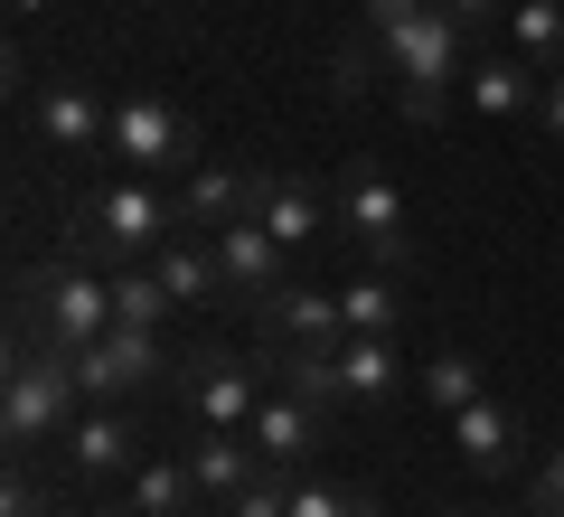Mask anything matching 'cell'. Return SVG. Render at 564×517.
<instances>
[{
  "label": "cell",
  "mask_w": 564,
  "mask_h": 517,
  "mask_svg": "<svg viewBox=\"0 0 564 517\" xmlns=\"http://www.w3.org/2000/svg\"><path fill=\"white\" fill-rule=\"evenodd\" d=\"M170 236H188V217H180V198H170V189H151V180H113V189H95V198L66 207V255L95 263V273L151 263Z\"/></svg>",
  "instance_id": "1"
},
{
  "label": "cell",
  "mask_w": 564,
  "mask_h": 517,
  "mask_svg": "<svg viewBox=\"0 0 564 517\" xmlns=\"http://www.w3.org/2000/svg\"><path fill=\"white\" fill-rule=\"evenodd\" d=\"M470 57H480V39L452 20L443 0H423L414 20L395 29V47H386V85H395V114H404V122H443L452 104H462Z\"/></svg>",
  "instance_id": "2"
},
{
  "label": "cell",
  "mask_w": 564,
  "mask_h": 517,
  "mask_svg": "<svg viewBox=\"0 0 564 517\" xmlns=\"http://www.w3.org/2000/svg\"><path fill=\"white\" fill-rule=\"evenodd\" d=\"M104 330H113V273H95V263H76V255L20 273V338L76 358V348H95Z\"/></svg>",
  "instance_id": "3"
},
{
  "label": "cell",
  "mask_w": 564,
  "mask_h": 517,
  "mask_svg": "<svg viewBox=\"0 0 564 517\" xmlns=\"http://www.w3.org/2000/svg\"><path fill=\"white\" fill-rule=\"evenodd\" d=\"M76 414H85L76 358H66V348H39V338H20V348H10V377H0V423H10V442H20V452L66 442V423H76Z\"/></svg>",
  "instance_id": "4"
},
{
  "label": "cell",
  "mask_w": 564,
  "mask_h": 517,
  "mask_svg": "<svg viewBox=\"0 0 564 517\" xmlns=\"http://www.w3.org/2000/svg\"><path fill=\"white\" fill-rule=\"evenodd\" d=\"M329 226H339L348 255L377 263V273H404V263H414V217H404L395 180L367 170V160H348V170H339V189H329Z\"/></svg>",
  "instance_id": "5"
},
{
  "label": "cell",
  "mask_w": 564,
  "mask_h": 517,
  "mask_svg": "<svg viewBox=\"0 0 564 517\" xmlns=\"http://www.w3.org/2000/svg\"><path fill=\"white\" fill-rule=\"evenodd\" d=\"M104 151H113L132 180H170V170H198L207 141H198V122H188L180 104H161V95H122V104H113V132H104Z\"/></svg>",
  "instance_id": "6"
},
{
  "label": "cell",
  "mask_w": 564,
  "mask_h": 517,
  "mask_svg": "<svg viewBox=\"0 0 564 517\" xmlns=\"http://www.w3.org/2000/svg\"><path fill=\"white\" fill-rule=\"evenodd\" d=\"M161 377H170L161 330H132V320H113L95 348H76V386H85V405H132V396H151Z\"/></svg>",
  "instance_id": "7"
},
{
  "label": "cell",
  "mask_w": 564,
  "mask_h": 517,
  "mask_svg": "<svg viewBox=\"0 0 564 517\" xmlns=\"http://www.w3.org/2000/svg\"><path fill=\"white\" fill-rule=\"evenodd\" d=\"M180 405L198 414V433H245L254 405H263V377H254L245 358H226V348H217V358L198 348V358L180 367Z\"/></svg>",
  "instance_id": "8"
},
{
  "label": "cell",
  "mask_w": 564,
  "mask_h": 517,
  "mask_svg": "<svg viewBox=\"0 0 564 517\" xmlns=\"http://www.w3.org/2000/svg\"><path fill=\"white\" fill-rule=\"evenodd\" d=\"M29 122H39L47 151H104V132H113V104L95 95V76H47L39 95H29Z\"/></svg>",
  "instance_id": "9"
},
{
  "label": "cell",
  "mask_w": 564,
  "mask_h": 517,
  "mask_svg": "<svg viewBox=\"0 0 564 517\" xmlns=\"http://www.w3.org/2000/svg\"><path fill=\"white\" fill-rule=\"evenodd\" d=\"M254 320H263V358H282V348H339V338H348L339 292H311V282H282V292H263Z\"/></svg>",
  "instance_id": "10"
},
{
  "label": "cell",
  "mask_w": 564,
  "mask_h": 517,
  "mask_svg": "<svg viewBox=\"0 0 564 517\" xmlns=\"http://www.w3.org/2000/svg\"><path fill=\"white\" fill-rule=\"evenodd\" d=\"M207 245H217L226 301H263V292H282V255H292V245H282L263 217H236V226H217Z\"/></svg>",
  "instance_id": "11"
},
{
  "label": "cell",
  "mask_w": 564,
  "mask_h": 517,
  "mask_svg": "<svg viewBox=\"0 0 564 517\" xmlns=\"http://www.w3.org/2000/svg\"><path fill=\"white\" fill-rule=\"evenodd\" d=\"M518 442H527V423H518V405H508V396H470L462 414H452V452H462L480 480L518 471Z\"/></svg>",
  "instance_id": "12"
},
{
  "label": "cell",
  "mask_w": 564,
  "mask_h": 517,
  "mask_svg": "<svg viewBox=\"0 0 564 517\" xmlns=\"http://www.w3.org/2000/svg\"><path fill=\"white\" fill-rule=\"evenodd\" d=\"M245 433H254V452L273 461V471H302V461L321 452V433H329V405H311V396H292V386H282V396L254 405V423H245Z\"/></svg>",
  "instance_id": "13"
},
{
  "label": "cell",
  "mask_w": 564,
  "mask_h": 517,
  "mask_svg": "<svg viewBox=\"0 0 564 517\" xmlns=\"http://www.w3.org/2000/svg\"><path fill=\"white\" fill-rule=\"evenodd\" d=\"M536 95H545V76L518 57V47H489V57H470V76H462V104L480 122H518V114H536Z\"/></svg>",
  "instance_id": "14"
},
{
  "label": "cell",
  "mask_w": 564,
  "mask_h": 517,
  "mask_svg": "<svg viewBox=\"0 0 564 517\" xmlns=\"http://www.w3.org/2000/svg\"><path fill=\"white\" fill-rule=\"evenodd\" d=\"M180 217H188V236H217V226L254 217V170H217V160H198L188 189H180Z\"/></svg>",
  "instance_id": "15"
},
{
  "label": "cell",
  "mask_w": 564,
  "mask_h": 517,
  "mask_svg": "<svg viewBox=\"0 0 564 517\" xmlns=\"http://www.w3.org/2000/svg\"><path fill=\"white\" fill-rule=\"evenodd\" d=\"M273 461L254 452V433H198V452H188V480H198L207 508H226V498L245 489V480H263Z\"/></svg>",
  "instance_id": "16"
},
{
  "label": "cell",
  "mask_w": 564,
  "mask_h": 517,
  "mask_svg": "<svg viewBox=\"0 0 564 517\" xmlns=\"http://www.w3.org/2000/svg\"><path fill=\"white\" fill-rule=\"evenodd\" d=\"M57 452H66V471H85V480H95V471H122V461H132L141 442H132V414H122V405H85V414L66 423V442H57Z\"/></svg>",
  "instance_id": "17"
},
{
  "label": "cell",
  "mask_w": 564,
  "mask_h": 517,
  "mask_svg": "<svg viewBox=\"0 0 564 517\" xmlns=\"http://www.w3.org/2000/svg\"><path fill=\"white\" fill-rule=\"evenodd\" d=\"M254 217L273 226L282 245H311V236L329 226V207H321V189L292 180V170H254Z\"/></svg>",
  "instance_id": "18"
},
{
  "label": "cell",
  "mask_w": 564,
  "mask_h": 517,
  "mask_svg": "<svg viewBox=\"0 0 564 517\" xmlns=\"http://www.w3.org/2000/svg\"><path fill=\"white\" fill-rule=\"evenodd\" d=\"M151 273L170 282V301H180V311H207V301H226V273H217V245H207V236H170L161 255H151Z\"/></svg>",
  "instance_id": "19"
},
{
  "label": "cell",
  "mask_w": 564,
  "mask_h": 517,
  "mask_svg": "<svg viewBox=\"0 0 564 517\" xmlns=\"http://www.w3.org/2000/svg\"><path fill=\"white\" fill-rule=\"evenodd\" d=\"M404 386L395 338H339V405H386Z\"/></svg>",
  "instance_id": "20"
},
{
  "label": "cell",
  "mask_w": 564,
  "mask_h": 517,
  "mask_svg": "<svg viewBox=\"0 0 564 517\" xmlns=\"http://www.w3.org/2000/svg\"><path fill=\"white\" fill-rule=\"evenodd\" d=\"M508 47H518L536 76H564V0H518V10H508Z\"/></svg>",
  "instance_id": "21"
},
{
  "label": "cell",
  "mask_w": 564,
  "mask_h": 517,
  "mask_svg": "<svg viewBox=\"0 0 564 517\" xmlns=\"http://www.w3.org/2000/svg\"><path fill=\"white\" fill-rule=\"evenodd\" d=\"M188 508H198L188 461H141L132 471V517H188Z\"/></svg>",
  "instance_id": "22"
},
{
  "label": "cell",
  "mask_w": 564,
  "mask_h": 517,
  "mask_svg": "<svg viewBox=\"0 0 564 517\" xmlns=\"http://www.w3.org/2000/svg\"><path fill=\"white\" fill-rule=\"evenodd\" d=\"M339 311H348V338H395L404 330V301H395V282H386V273H358L339 292Z\"/></svg>",
  "instance_id": "23"
},
{
  "label": "cell",
  "mask_w": 564,
  "mask_h": 517,
  "mask_svg": "<svg viewBox=\"0 0 564 517\" xmlns=\"http://www.w3.org/2000/svg\"><path fill=\"white\" fill-rule=\"evenodd\" d=\"M414 386H423V405H433V414H462L470 396H489V386H480V358H470V348H443V358L423 367Z\"/></svg>",
  "instance_id": "24"
},
{
  "label": "cell",
  "mask_w": 564,
  "mask_h": 517,
  "mask_svg": "<svg viewBox=\"0 0 564 517\" xmlns=\"http://www.w3.org/2000/svg\"><path fill=\"white\" fill-rule=\"evenodd\" d=\"M170 311H180V301H170V282L151 273V263H122V273H113V320H132V330H161Z\"/></svg>",
  "instance_id": "25"
},
{
  "label": "cell",
  "mask_w": 564,
  "mask_h": 517,
  "mask_svg": "<svg viewBox=\"0 0 564 517\" xmlns=\"http://www.w3.org/2000/svg\"><path fill=\"white\" fill-rule=\"evenodd\" d=\"M377 76H386V57H377V47L339 39V57H329V95H339V104H367V95H377Z\"/></svg>",
  "instance_id": "26"
},
{
  "label": "cell",
  "mask_w": 564,
  "mask_h": 517,
  "mask_svg": "<svg viewBox=\"0 0 564 517\" xmlns=\"http://www.w3.org/2000/svg\"><path fill=\"white\" fill-rule=\"evenodd\" d=\"M292 517H377L367 489H329V480H292Z\"/></svg>",
  "instance_id": "27"
},
{
  "label": "cell",
  "mask_w": 564,
  "mask_h": 517,
  "mask_svg": "<svg viewBox=\"0 0 564 517\" xmlns=\"http://www.w3.org/2000/svg\"><path fill=\"white\" fill-rule=\"evenodd\" d=\"M217 517H292V471H263V480H245V489L226 498Z\"/></svg>",
  "instance_id": "28"
},
{
  "label": "cell",
  "mask_w": 564,
  "mask_h": 517,
  "mask_svg": "<svg viewBox=\"0 0 564 517\" xmlns=\"http://www.w3.org/2000/svg\"><path fill=\"white\" fill-rule=\"evenodd\" d=\"M414 10H423V0H358V29H348V39H358V47H377V57H386V47H395V29L414 20Z\"/></svg>",
  "instance_id": "29"
},
{
  "label": "cell",
  "mask_w": 564,
  "mask_h": 517,
  "mask_svg": "<svg viewBox=\"0 0 564 517\" xmlns=\"http://www.w3.org/2000/svg\"><path fill=\"white\" fill-rule=\"evenodd\" d=\"M443 10L470 29V39H489V29H508V10H518V0H443Z\"/></svg>",
  "instance_id": "30"
},
{
  "label": "cell",
  "mask_w": 564,
  "mask_h": 517,
  "mask_svg": "<svg viewBox=\"0 0 564 517\" xmlns=\"http://www.w3.org/2000/svg\"><path fill=\"white\" fill-rule=\"evenodd\" d=\"M0 517H57V498H47L39 480L20 471V480H10V489H0Z\"/></svg>",
  "instance_id": "31"
},
{
  "label": "cell",
  "mask_w": 564,
  "mask_h": 517,
  "mask_svg": "<svg viewBox=\"0 0 564 517\" xmlns=\"http://www.w3.org/2000/svg\"><path fill=\"white\" fill-rule=\"evenodd\" d=\"M527 508H536V517H564V452H545V471H536V489H527Z\"/></svg>",
  "instance_id": "32"
},
{
  "label": "cell",
  "mask_w": 564,
  "mask_h": 517,
  "mask_svg": "<svg viewBox=\"0 0 564 517\" xmlns=\"http://www.w3.org/2000/svg\"><path fill=\"white\" fill-rule=\"evenodd\" d=\"M536 132L564 141V76H545V95H536Z\"/></svg>",
  "instance_id": "33"
},
{
  "label": "cell",
  "mask_w": 564,
  "mask_h": 517,
  "mask_svg": "<svg viewBox=\"0 0 564 517\" xmlns=\"http://www.w3.org/2000/svg\"><path fill=\"white\" fill-rule=\"evenodd\" d=\"M29 10H47V0H10V20H29Z\"/></svg>",
  "instance_id": "34"
},
{
  "label": "cell",
  "mask_w": 564,
  "mask_h": 517,
  "mask_svg": "<svg viewBox=\"0 0 564 517\" xmlns=\"http://www.w3.org/2000/svg\"><path fill=\"white\" fill-rule=\"evenodd\" d=\"M443 517H480V508H443Z\"/></svg>",
  "instance_id": "35"
},
{
  "label": "cell",
  "mask_w": 564,
  "mask_h": 517,
  "mask_svg": "<svg viewBox=\"0 0 564 517\" xmlns=\"http://www.w3.org/2000/svg\"><path fill=\"white\" fill-rule=\"evenodd\" d=\"M151 10H170V0H151Z\"/></svg>",
  "instance_id": "36"
},
{
  "label": "cell",
  "mask_w": 564,
  "mask_h": 517,
  "mask_svg": "<svg viewBox=\"0 0 564 517\" xmlns=\"http://www.w3.org/2000/svg\"><path fill=\"white\" fill-rule=\"evenodd\" d=\"M113 517H132V508H113Z\"/></svg>",
  "instance_id": "37"
}]
</instances>
